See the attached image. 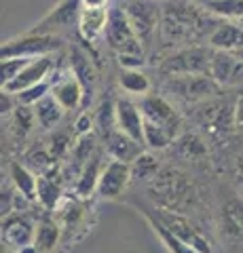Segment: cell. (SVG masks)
<instances>
[{
	"label": "cell",
	"mask_w": 243,
	"mask_h": 253,
	"mask_svg": "<svg viewBox=\"0 0 243 253\" xmlns=\"http://www.w3.org/2000/svg\"><path fill=\"white\" fill-rule=\"evenodd\" d=\"M199 23V13L186 0H171L163 6V34L171 41L191 38Z\"/></svg>",
	"instance_id": "obj_1"
},
{
	"label": "cell",
	"mask_w": 243,
	"mask_h": 253,
	"mask_svg": "<svg viewBox=\"0 0 243 253\" xmlns=\"http://www.w3.org/2000/svg\"><path fill=\"white\" fill-rule=\"evenodd\" d=\"M61 49V38L55 34H41V32H30V34L15 38L2 44V59L6 57H28V59H36V57H45L51 55L53 51Z\"/></svg>",
	"instance_id": "obj_2"
},
{
	"label": "cell",
	"mask_w": 243,
	"mask_h": 253,
	"mask_svg": "<svg viewBox=\"0 0 243 253\" xmlns=\"http://www.w3.org/2000/svg\"><path fill=\"white\" fill-rule=\"evenodd\" d=\"M211 53L205 46H191V49H182L163 61L161 70L167 76H203L209 74V61Z\"/></svg>",
	"instance_id": "obj_3"
},
{
	"label": "cell",
	"mask_w": 243,
	"mask_h": 253,
	"mask_svg": "<svg viewBox=\"0 0 243 253\" xmlns=\"http://www.w3.org/2000/svg\"><path fill=\"white\" fill-rule=\"evenodd\" d=\"M106 41L119 55H123V53L144 55V44L138 38V34H136V30H133L125 9L110 11L108 28H106Z\"/></svg>",
	"instance_id": "obj_4"
},
{
	"label": "cell",
	"mask_w": 243,
	"mask_h": 253,
	"mask_svg": "<svg viewBox=\"0 0 243 253\" xmlns=\"http://www.w3.org/2000/svg\"><path fill=\"white\" fill-rule=\"evenodd\" d=\"M125 13H127L138 38L142 41V44H146L159 26V6L152 0H129Z\"/></svg>",
	"instance_id": "obj_5"
},
{
	"label": "cell",
	"mask_w": 243,
	"mask_h": 253,
	"mask_svg": "<svg viewBox=\"0 0 243 253\" xmlns=\"http://www.w3.org/2000/svg\"><path fill=\"white\" fill-rule=\"evenodd\" d=\"M209 78L216 84L243 83V61L233 51H214L209 61Z\"/></svg>",
	"instance_id": "obj_6"
},
{
	"label": "cell",
	"mask_w": 243,
	"mask_h": 253,
	"mask_svg": "<svg viewBox=\"0 0 243 253\" xmlns=\"http://www.w3.org/2000/svg\"><path fill=\"white\" fill-rule=\"evenodd\" d=\"M53 66H55V61H53L51 55H45V57H36L28 63L26 68L21 70V74L11 81L9 84L2 86V91L11 93V95H17L21 91L30 89V86L34 84H41V83H47V78H49Z\"/></svg>",
	"instance_id": "obj_7"
},
{
	"label": "cell",
	"mask_w": 243,
	"mask_h": 253,
	"mask_svg": "<svg viewBox=\"0 0 243 253\" xmlns=\"http://www.w3.org/2000/svg\"><path fill=\"white\" fill-rule=\"evenodd\" d=\"M131 165L116 161L112 158L110 163L104 165V171H101L99 184H97V194L101 199H116L125 188H127L129 179H131Z\"/></svg>",
	"instance_id": "obj_8"
},
{
	"label": "cell",
	"mask_w": 243,
	"mask_h": 253,
	"mask_svg": "<svg viewBox=\"0 0 243 253\" xmlns=\"http://www.w3.org/2000/svg\"><path fill=\"white\" fill-rule=\"evenodd\" d=\"M154 215L159 217L163 224H165L169 230L178 236V239H182L186 245H191V247L197 253H214V251H211V247H209V243L203 239L197 230H194V228L191 226V221H188L186 217L178 215V213H169L165 209H159Z\"/></svg>",
	"instance_id": "obj_9"
},
{
	"label": "cell",
	"mask_w": 243,
	"mask_h": 253,
	"mask_svg": "<svg viewBox=\"0 0 243 253\" xmlns=\"http://www.w3.org/2000/svg\"><path fill=\"white\" fill-rule=\"evenodd\" d=\"M140 110L144 114V121H150L154 125L165 126L169 133H174V137L180 131V116L176 114V110L171 108L163 97L156 95H144V99L140 101Z\"/></svg>",
	"instance_id": "obj_10"
},
{
	"label": "cell",
	"mask_w": 243,
	"mask_h": 253,
	"mask_svg": "<svg viewBox=\"0 0 243 253\" xmlns=\"http://www.w3.org/2000/svg\"><path fill=\"white\" fill-rule=\"evenodd\" d=\"M36 226L26 215H6L2 221V243L13 249H26L34 245Z\"/></svg>",
	"instance_id": "obj_11"
},
{
	"label": "cell",
	"mask_w": 243,
	"mask_h": 253,
	"mask_svg": "<svg viewBox=\"0 0 243 253\" xmlns=\"http://www.w3.org/2000/svg\"><path fill=\"white\" fill-rule=\"evenodd\" d=\"M104 141H106L108 154H110L112 158H116V161H123V163L133 165L140 156L144 154V148H142L144 144H142V141L129 137L127 133H123L121 129L110 131L104 137Z\"/></svg>",
	"instance_id": "obj_12"
},
{
	"label": "cell",
	"mask_w": 243,
	"mask_h": 253,
	"mask_svg": "<svg viewBox=\"0 0 243 253\" xmlns=\"http://www.w3.org/2000/svg\"><path fill=\"white\" fill-rule=\"evenodd\" d=\"M116 129L144 144V114L131 99L116 101Z\"/></svg>",
	"instance_id": "obj_13"
},
{
	"label": "cell",
	"mask_w": 243,
	"mask_h": 253,
	"mask_svg": "<svg viewBox=\"0 0 243 253\" xmlns=\"http://www.w3.org/2000/svg\"><path fill=\"white\" fill-rule=\"evenodd\" d=\"M108 17L110 11L106 6H83L81 17H78V32L87 42L97 41L101 34H106Z\"/></svg>",
	"instance_id": "obj_14"
},
{
	"label": "cell",
	"mask_w": 243,
	"mask_h": 253,
	"mask_svg": "<svg viewBox=\"0 0 243 253\" xmlns=\"http://www.w3.org/2000/svg\"><path fill=\"white\" fill-rule=\"evenodd\" d=\"M169 89L182 95L184 99L197 101L214 93L216 83L209 76H174V81L169 83Z\"/></svg>",
	"instance_id": "obj_15"
},
{
	"label": "cell",
	"mask_w": 243,
	"mask_h": 253,
	"mask_svg": "<svg viewBox=\"0 0 243 253\" xmlns=\"http://www.w3.org/2000/svg\"><path fill=\"white\" fill-rule=\"evenodd\" d=\"M51 95L57 99V104L64 110H76L83 104L85 89H83V84L78 83V78L70 72L64 78H59L57 83L51 84Z\"/></svg>",
	"instance_id": "obj_16"
},
{
	"label": "cell",
	"mask_w": 243,
	"mask_h": 253,
	"mask_svg": "<svg viewBox=\"0 0 243 253\" xmlns=\"http://www.w3.org/2000/svg\"><path fill=\"white\" fill-rule=\"evenodd\" d=\"M81 11H83V0H61V2L53 9L47 17L38 23L36 30L32 32H41L45 34V28H51V26H70L74 19L81 17Z\"/></svg>",
	"instance_id": "obj_17"
},
{
	"label": "cell",
	"mask_w": 243,
	"mask_h": 253,
	"mask_svg": "<svg viewBox=\"0 0 243 253\" xmlns=\"http://www.w3.org/2000/svg\"><path fill=\"white\" fill-rule=\"evenodd\" d=\"M101 158L99 154H93L87 163L83 165L81 169V175L76 179V186H74V192L78 194V199H89V196L97 190L99 184V177H101Z\"/></svg>",
	"instance_id": "obj_18"
},
{
	"label": "cell",
	"mask_w": 243,
	"mask_h": 253,
	"mask_svg": "<svg viewBox=\"0 0 243 253\" xmlns=\"http://www.w3.org/2000/svg\"><path fill=\"white\" fill-rule=\"evenodd\" d=\"M209 44L218 51H237L243 49V28L235 23H220L209 34Z\"/></svg>",
	"instance_id": "obj_19"
},
{
	"label": "cell",
	"mask_w": 243,
	"mask_h": 253,
	"mask_svg": "<svg viewBox=\"0 0 243 253\" xmlns=\"http://www.w3.org/2000/svg\"><path fill=\"white\" fill-rule=\"evenodd\" d=\"M9 175L13 179L17 192H21L23 199L28 201H34L38 196V177L34 171H30L26 165L21 163H11L9 165Z\"/></svg>",
	"instance_id": "obj_20"
},
{
	"label": "cell",
	"mask_w": 243,
	"mask_h": 253,
	"mask_svg": "<svg viewBox=\"0 0 243 253\" xmlns=\"http://www.w3.org/2000/svg\"><path fill=\"white\" fill-rule=\"evenodd\" d=\"M66 110L57 104V99L53 95H45V97L38 101L34 106V116H36V123L43 126V129H53L64 116Z\"/></svg>",
	"instance_id": "obj_21"
},
{
	"label": "cell",
	"mask_w": 243,
	"mask_h": 253,
	"mask_svg": "<svg viewBox=\"0 0 243 253\" xmlns=\"http://www.w3.org/2000/svg\"><path fill=\"white\" fill-rule=\"evenodd\" d=\"M70 72H72L78 83L83 84L85 89V95L93 91V83H96V72H93V66L91 61L87 59V55L78 49H72L70 51Z\"/></svg>",
	"instance_id": "obj_22"
},
{
	"label": "cell",
	"mask_w": 243,
	"mask_h": 253,
	"mask_svg": "<svg viewBox=\"0 0 243 253\" xmlns=\"http://www.w3.org/2000/svg\"><path fill=\"white\" fill-rule=\"evenodd\" d=\"M59 243V226L53 219L45 217L38 221L36 226V236H34V247L38 253H49L51 249H55Z\"/></svg>",
	"instance_id": "obj_23"
},
{
	"label": "cell",
	"mask_w": 243,
	"mask_h": 253,
	"mask_svg": "<svg viewBox=\"0 0 243 253\" xmlns=\"http://www.w3.org/2000/svg\"><path fill=\"white\" fill-rule=\"evenodd\" d=\"M148 221H150V226H152V230L159 234V239L163 241V245L167 247L169 253H197L191 245H186L182 239H178V236L169 230V228L163 224V221L156 217V215H148Z\"/></svg>",
	"instance_id": "obj_24"
},
{
	"label": "cell",
	"mask_w": 243,
	"mask_h": 253,
	"mask_svg": "<svg viewBox=\"0 0 243 253\" xmlns=\"http://www.w3.org/2000/svg\"><path fill=\"white\" fill-rule=\"evenodd\" d=\"M207 13L226 19H241L243 21V0H199Z\"/></svg>",
	"instance_id": "obj_25"
},
{
	"label": "cell",
	"mask_w": 243,
	"mask_h": 253,
	"mask_svg": "<svg viewBox=\"0 0 243 253\" xmlns=\"http://www.w3.org/2000/svg\"><path fill=\"white\" fill-rule=\"evenodd\" d=\"M119 84L123 91H127L131 95H142V97L150 91V81L140 70H123L119 76Z\"/></svg>",
	"instance_id": "obj_26"
},
{
	"label": "cell",
	"mask_w": 243,
	"mask_h": 253,
	"mask_svg": "<svg viewBox=\"0 0 243 253\" xmlns=\"http://www.w3.org/2000/svg\"><path fill=\"white\" fill-rule=\"evenodd\" d=\"M174 141V133H169L165 126L144 121V146L150 150H165Z\"/></svg>",
	"instance_id": "obj_27"
},
{
	"label": "cell",
	"mask_w": 243,
	"mask_h": 253,
	"mask_svg": "<svg viewBox=\"0 0 243 253\" xmlns=\"http://www.w3.org/2000/svg\"><path fill=\"white\" fill-rule=\"evenodd\" d=\"M38 201L43 203L45 209L53 211L57 207V203L61 199V188L55 179H53L51 175H41L38 177Z\"/></svg>",
	"instance_id": "obj_28"
},
{
	"label": "cell",
	"mask_w": 243,
	"mask_h": 253,
	"mask_svg": "<svg viewBox=\"0 0 243 253\" xmlns=\"http://www.w3.org/2000/svg\"><path fill=\"white\" fill-rule=\"evenodd\" d=\"M224 219L229 224V230L233 234L243 236V201L241 199H231L224 207Z\"/></svg>",
	"instance_id": "obj_29"
},
{
	"label": "cell",
	"mask_w": 243,
	"mask_h": 253,
	"mask_svg": "<svg viewBox=\"0 0 243 253\" xmlns=\"http://www.w3.org/2000/svg\"><path fill=\"white\" fill-rule=\"evenodd\" d=\"M30 61H32V59H28V57H6V59H2V66H0L2 86L9 84L11 81H15V78L21 74V70L26 68Z\"/></svg>",
	"instance_id": "obj_30"
},
{
	"label": "cell",
	"mask_w": 243,
	"mask_h": 253,
	"mask_svg": "<svg viewBox=\"0 0 243 253\" xmlns=\"http://www.w3.org/2000/svg\"><path fill=\"white\" fill-rule=\"evenodd\" d=\"M49 93H51L49 83H41V84H34V86H30V89L17 93L15 97H17V101L21 106H36L38 101H41L45 95H49Z\"/></svg>",
	"instance_id": "obj_31"
},
{
	"label": "cell",
	"mask_w": 243,
	"mask_h": 253,
	"mask_svg": "<svg viewBox=\"0 0 243 253\" xmlns=\"http://www.w3.org/2000/svg\"><path fill=\"white\" fill-rule=\"evenodd\" d=\"M93 150H96V135L87 133V135L78 137V144L74 146V158L81 165H85L93 156Z\"/></svg>",
	"instance_id": "obj_32"
},
{
	"label": "cell",
	"mask_w": 243,
	"mask_h": 253,
	"mask_svg": "<svg viewBox=\"0 0 243 253\" xmlns=\"http://www.w3.org/2000/svg\"><path fill=\"white\" fill-rule=\"evenodd\" d=\"M32 118H36V116H34V110H30V106L19 104V108H15V126H17V131L21 133V135H26V133L30 131Z\"/></svg>",
	"instance_id": "obj_33"
},
{
	"label": "cell",
	"mask_w": 243,
	"mask_h": 253,
	"mask_svg": "<svg viewBox=\"0 0 243 253\" xmlns=\"http://www.w3.org/2000/svg\"><path fill=\"white\" fill-rule=\"evenodd\" d=\"M70 137L66 135V133H55V135L51 137V156L53 158H59V156H64L68 150H70Z\"/></svg>",
	"instance_id": "obj_34"
},
{
	"label": "cell",
	"mask_w": 243,
	"mask_h": 253,
	"mask_svg": "<svg viewBox=\"0 0 243 253\" xmlns=\"http://www.w3.org/2000/svg\"><path fill=\"white\" fill-rule=\"evenodd\" d=\"M156 167H159V165H156V163H154V158H150L148 154H142L136 163L131 165V169H136L142 177H148V171H156Z\"/></svg>",
	"instance_id": "obj_35"
},
{
	"label": "cell",
	"mask_w": 243,
	"mask_h": 253,
	"mask_svg": "<svg viewBox=\"0 0 243 253\" xmlns=\"http://www.w3.org/2000/svg\"><path fill=\"white\" fill-rule=\"evenodd\" d=\"M119 63H121L123 70H140L144 66V55L123 53V55H119Z\"/></svg>",
	"instance_id": "obj_36"
},
{
	"label": "cell",
	"mask_w": 243,
	"mask_h": 253,
	"mask_svg": "<svg viewBox=\"0 0 243 253\" xmlns=\"http://www.w3.org/2000/svg\"><path fill=\"white\" fill-rule=\"evenodd\" d=\"M91 126H93V116L89 112H83L74 123V135L76 137L87 135V133H91Z\"/></svg>",
	"instance_id": "obj_37"
},
{
	"label": "cell",
	"mask_w": 243,
	"mask_h": 253,
	"mask_svg": "<svg viewBox=\"0 0 243 253\" xmlns=\"http://www.w3.org/2000/svg\"><path fill=\"white\" fill-rule=\"evenodd\" d=\"M11 97H13L11 93L2 91V97H0V108H2V114H4V112H11V110H13V106H11Z\"/></svg>",
	"instance_id": "obj_38"
},
{
	"label": "cell",
	"mask_w": 243,
	"mask_h": 253,
	"mask_svg": "<svg viewBox=\"0 0 243 253\" xmlns=\"http://www.w3.org/2000/svg\"><path fill=\"white\" fill-rule=\"evenodd\" d=\"M235 121H237L239 126H243V95L237 101V108H235Z\"/></svg>",
	"instance_id": "obj_39"
},
{
	"label": "cell",
	"mask_w": 243,
	"mask_h": 253,
	"mask_svg": "<svg viewBox=\"0 0 243 253\" xmlns=\"http://www.w3.org/2000/svg\"><path fill=\"white\" fill-rule=\"evenodd\" d=\"M108 0H83V6H106Z\"/></svg>",
	"instance_id": "obj_40"
},
{
	"label": "cell",
	"mask_w": 243,
	"mask_h": 253,
	"mask_svg": "<svg viewBox=\"0 0 243 253\" xmlns=\"http://www.w3.org/2000/svg\"><path fill=\"white\" fill-rule=\"evenodd\" d=\"M233 53H235V55H237V57H239V59L243 61V49H237V51H233Z\"/></svg>",
	"instance_id": "obj_41"
}]
</instances>
